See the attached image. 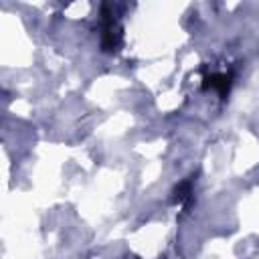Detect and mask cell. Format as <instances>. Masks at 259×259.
Returning <instances> with one entry per match:
<instances>
[{
	"label": "cell",
	"mask_w": 259,
	"mask_h": 259,
	"mask_svg": "<svg viewBox=\"0 0 259 259\" xmlns=\"http://www.w3.org/2000/svg\"><path fill=\"white\" fill-rule=\"evenodd\" d=\"M121 47V26L109 6L101 8V49L105 53H115Z\"/></svg>",
	"instance_id": "6da1fadb"
},
{
	"label": "cell",
	"mask_w": 259,
	"mask_h": 259,
	"mask_svg": "<svg viewBox=\"0 0 259 259\" xmlns=\"http://www.w3.org/2000/svg\"><path fill=\"white\" fill-rule=\"evenodd\" d=\"M190 194H192V178H186V180H182V182L174 188L172 200H174L176 204H186V202L190 200Z\"/></svg>",
	"instance_id": "3957f363"
},
{
	"label": "cell",
	"mask_w": 259,
	"mask_h": 259,
	"mask_svg": "<svg viewBox=\"0 0 259 259\" xmlns=\"http://www.w3.org/2000/svg\"><path fill=\"white\" fill-rule=\"evenodd\" d=\"M231 83H233V75L231 73H212L208 77H204V83L202 87L204 89H214L221 97H225L231 89Z\"/></svg>",
	"instance_id": "7a4b0ae2"
}]
</instances>
